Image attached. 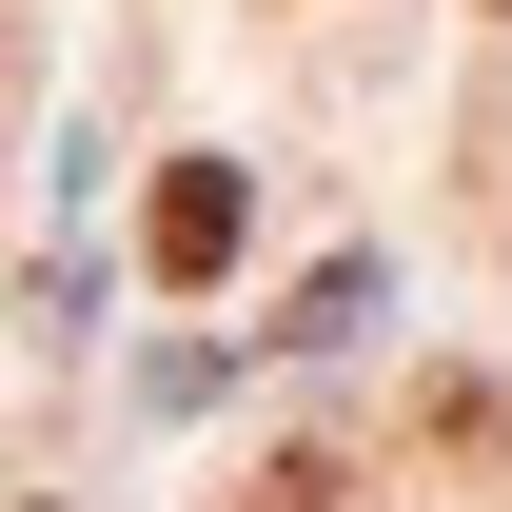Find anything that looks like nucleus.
<instances>
[{"instance_id": "1", "label": "nucleus", "mask_w": 512, "mask_h": 512, "mask_svg": "<svg viewBox=\"0 0 512 512\" xmlns=\"http://www.w3.org/2000/svg\"><path fill=\"white\" fill-rule=\"evenodd\" d=\"M237 237H256V197H237V158H178V178H158V217H138V256H158V276H237Z\"/></svg>"}, {"instance_id": "2", "label": "nucleus", "mask_w": 512, "mask_h": 512, "mask_svg": "<svg viewBox=\"0 0 512 512\" xmlns=\"http://www.w3.org/2000/svg\"><path fill=\"white\" fill-rule=\"evenodd\" d=\"M335 335H375V256H335L316 296H296V355H335Z\"/></svg>"}]
</instances>
